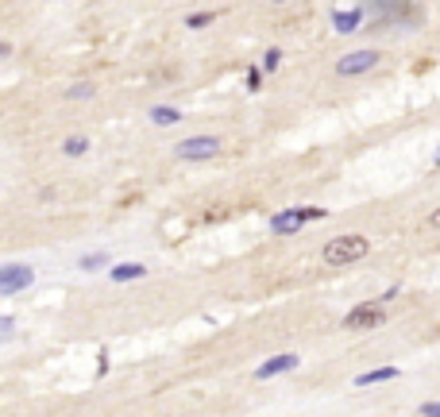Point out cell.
Wrapping results in <instances>:
<instances>
[{
	"mask_svg": "<svg viewBox=\"0 0 440 417\" xmlns=\"http://www.w3.org/2000/svg\"><path fill=\"white\" fill-rule=\"evenodd\" d=\"M147 120L155 128H174V124H182V109H174V105H155V109H147Z\"/></svg>",
	"mask_w": 440,
	"mask_h": 417,
	"instance_id": "cell-10",
	"label": "cell"
},
{
	"mask_svg": "<svg viewBox=\"0 0 440 417\" xmlns=\"http://www.w3.org/2000/svg\"><path fill=\"white\" fill-rule=\"evenodd\" d=\"M27 286H35V267H27V263H4L0 267V298H16Z\"/></svg>",
	"mask_w": 440,
	"mask_h": 417,
	"instance_id": "cell-5",
	"label": "cell"
},
{
	"mask_svg": "<svg viewBox=\"0 0 440 417\" xmlns=\"http://www.w3.org/2000/svg\"><path fill=\"white\" fill-rule=\"evenodd\" d=\"M274 4H286V0H274Z\"/></svg>",
	"mask_w": 440,
	"mask_h": 417,
	"instance_id": "cell-22",
	"label": "cell"
},
{
	"mask_svg": "<svg viewBox=\"0 0 440 417\" xmlns=\"http://www.w3.org/2000/svg\"><path fill=\"white\" fill-rule=\"evenodd\" d=\"M301 356L298 351H282V356H271L263 363V367H255V379L259 383H266V379H278V375H290V371H298Z\"/></svg>",
	"mask_w": 440,
	"mask_h": 417,
	"instance_id": "cell-7",
	"label": "cell"
},
{
	"mask_svg": "<svg viewBox=\"0 0 440 417\" xmlns=\"http://www.w3.org/2000/svg\"><path fill=\"white\" fill-rule=\"evenodd\" d=\"M382 62L379 50L363 47V50H348L344 59H336V77H359V74H371L374 66Z\"/></svg>",
	"mask_w": 440,
	"mask_h": 417,
	"instance_id": "cell-6",
	"label": "cell"
},
{
	"mask_svg": "<svg viewBox=\"0 0 440 417\" xmlns=\"http://www.w3.org/2000/svg\"><path fill=\"white\" fill-rule=\"evenodd\" d=\"M62 155H66V159H85V155H89V139H85V135L62 139Z\"/></svg>",
	"mask_w": 440,
	"mask_h": 417,
	"instance_id": "cell-13",
	"label": "cell"
},
{
	"mask_svg": "<svg viewBox=\"0 0 440 417\" xmlns=\"http://www.w3.org/2000/svg\"><path fill=\"white\" fill-rule=\"evenodd\" d=\"M429 228H440V208L437 213H429Z\"/></svg>",
	"mask_w": 440,
	"mask_h": 417,
	"instance_id": "cell-20",
	"label": "cell"
},
{
	"mask_svg": "<svg viewBox=\"0 0 440 417\" xmlns=\"http://www.w3.org/2000/svg\"><path fill=\"white\" fill-rule=\"evenodd\" d=\"M93 97H97V85L93 82H74L66 89V100H93Z\"/></svg>",
	"mask_w": 440,
	"mask_h": 417,
	"instance_id": "cell-14",
	"label": "cell"
},
{
	"mask_svg": "<svg viewBox=\"0 0 440 417\" xmlns=\"http://www.w3.org/2000/svg\"><path fill=\"white\" fill-rule=\"evenodd\" d=\"M382 321H386V309H382V301L374 298V301H363V305H356L344 317V328L348 333H371V328H379Z\"/></svg>",
	"mask_w": 440,
	"mask_h": 417,
	"instance_id": "cell-4",
	"label": "cell"
},
{
	"mask_svg": "<svg viewBox=\"0 0 440 417\" xmlns=\"http://www.w3.org/2000/svg\"><path fill=\"white\" fill-rule=\"evenodd\" d=\"M324 263L328 267H351V263H359L363 255H371V240L359 232H348V236H336V240L324 243Z\"/></svg>",
	"mask_w": 440,
	"mask_h": 417,
	"instance_id": "cell-1",
	"label": "cell"
},
{
	"mask_svg": "<svg viewBox=\"0 0 440 417\" xmlns=\"http://www.w3.org/2000/svg\"><path fill=\"white\" fill-rule=\"evenodd\" d=\"M324 217H328V208H317V205L282 208V213H274V217H271V232H274V236H294V232H301L305 225H313V220H324Z\"/></svg>",
	"mask_w": 440,
	"mask_h": 417,
	"instance_id": "cell-2",
	"label": "cell"
},
{
	"mask_svg": "<svg viewBox=\"0 0 440 417\" xmlns=\"http://www.w3.org/2000/svg\"><path fill=\"white\" fill-rule=\"evenodd\" d=\"M421 417H440V402H425V406H421Z\"/></svg>",
	"mask_w": 440,
	"mask_h": 417,
	"instance_id": "cell-19",
	"label": "cell"
},
{
	"mask_svg": "<svg viewBox=\"0 0 440 417\" xmlns=\"http://www.w3.org/2000/svg\"><path fill=\"white\" fill-rule=\"evenodd\" d=\"M432 167H440V151H437V159H432Z\"/></svg>",
	"mask_w": 440,
	"mask_h": 417,
	"instance_id": "cell-21",
	"label": "cell"
},
{
	"mask_svg": "<svg viewBox=\"0 0 440 417\" xmlns=\"http://www.w3.org/2000/svg\"><path fill=\"white\" fill-rule=\"evenodd\" d=\"M248 89H251V93L263 89V66H251V70H248Z\"/></svg>",
	"mask_w": 440,
	"mask_h": 417,
	"instance_id": "cell-17",
	"label": "cell"
},
{
	"mask_svg": "<svg viewBox=\"0 0 440 417\" xmlns=\"http://www.w3.org/2000/svg\"><path fill=\"white\" fill-rule=\"evenodd\" d=\"M220 155V139L216 135H185L174 143V159L178 162H208Z\"/></svg>",
	"mask_w": 440,
	"mask_h": 417,
	"instance_id": "cell-3",
	"label": "cell"
},
{
	"mask_svg": "<svg viewBox=\"0 0 440 417\" xmlns=\"http://www.w3.org/2000/svg\"><path fill=\"white\" fill-rule=\"evenodd\" d=\"M16 317H0V340H12V336H16Z\"/></svg>",
	"mask_w": 440,
	"mask_h": 417,
	"instance_id": "cell-18",
	"label": "cell"
},
{
	"mask_svg": "<svg viewBox=\"0 0 440 417\" xmlns=\"http://www.w3.org/2000/svg\"><path fill=\"white\" fill-rule=\"evenodd\" d=\"M363 16H367V8H340V12H333V31L336 35L359 31V27H363Z\"/></svg>",
	"mask_w": 440,
	"mask_h": 417,
	"instance_id": "cell-8",
	"label": "cell"
},
{
	"mask_svg": "<svg viewBox=\"0 0 440 417\" xmlns=\"http://www.w3.org/2000/svg\"><path fill=\"white\" fill-rule=\"evenodd\" d=\"M278 66H282V50H278V47H271V50L263 54V74H274Z\"/></svg>",
	"mask_w": 440,
	"mask_h": 417,
	"instance_id": "cell-16",
	"label": "cell"
},
{
	"mask_svg": "<svg viewBox=\"0 0 440 417\" xmlns=\"http://www.w3.org/2000/svg\"><path fill=\"white\" fill-rule=\"evenodd\" d=\"M108 278L112 282H139V278H147V263H112Z\"/></svg>",
	"mask_w": 440,
	"mask_h": 417,
	"instance_id": "cell-9",
	"label": "cell"
},
{
	"mask_svg": "<svg viewBox=\"0 0 440 417\" xmlns=\"http://www.w3.org/2000/svg\"><path fill=\"white\" fill-rule=\"evenodd\" d=\"M402 371L394 367V363H386V367H374V371H363V375H356V386H374V383H390V379H398Z\"/></svg>",
	"mask_w": 440,
	"mask_h": 417,
	"instance_id": "cell-11",
	"label": "cell"
},
{
	"mask_svg": "<svg viewBox=\"0 0 440 417\" xmlns=\"http://www.w3.org/2000/svg\"><path fill=\"white\" fill-rule=\"evenodd\" d=\"M112 267V255L108 251H89V255L77 259V271H85V275H93V271H108Z\"/></svg>",
	"mask_w": 440,
	"mask_h": 417,
	"instance_id": "cell-12",
	"label": "cell"
},
{
	"mask_svg": "<svg viewBox=\"0 0 440 417\" xmlns=\"http://www.w3.org/2000/svg\"><path fill=\"white\" fill-rule=\"evenodd\" d=\"M213 20H216V12H193V16H185V27L190 31H205Z\"/></svg>",
	"mask_w": 440,
	"mask_h": 417,
	"instance_id": "cell-15",
	"label": "cell"
}]
</instances>
